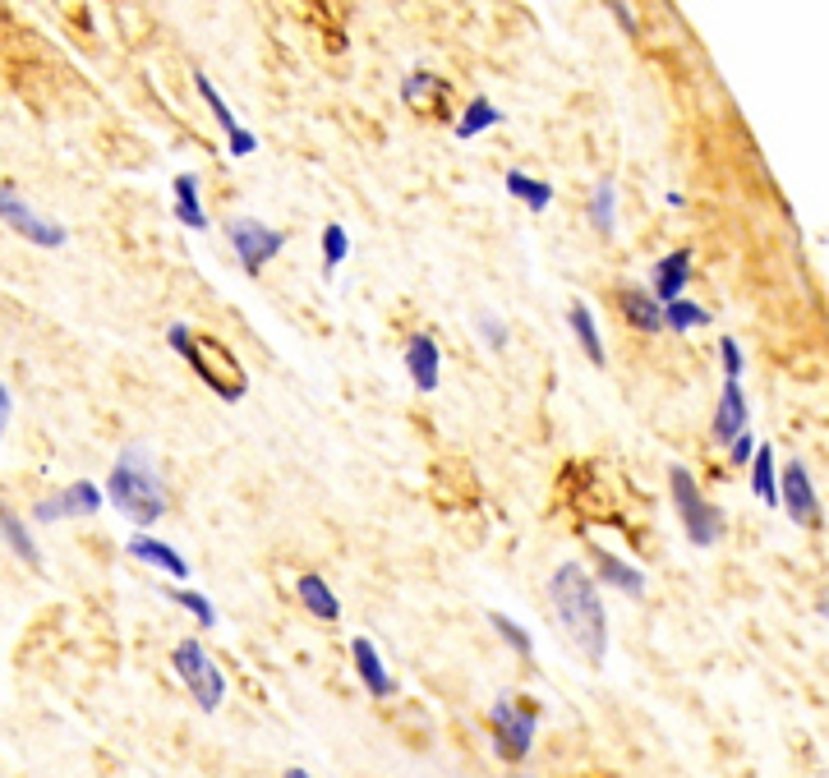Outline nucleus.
<instances>
[{
    "instance_id": "f257e3e1",
    "label": "nucleus",
    "mask_w": 829,
    "mask_h": 778,
    "mask_svg": "<svg viewBox=\"0 0 829 778\" xmlns=\"http://www.w3.org/2000/svg\"><path fill=\"white\" fill-rule=\"evenodd\" d=\"M548 604H553L563 632L572 636V645L580 649V655H586L590 664H604V655H608V608H604L595 572H586L580 563H558L548 576Z\"/></svg>"
},
{
    "instance_id": "f03ea898",
    "label": "nucleus",
    "mask_w": 829,
    "mask_h": 778,
    "mask_svg": "<svg viewBox=\"0 0 829 778\" xmlns=\"http://www.w3.org/2000/svg\"><path fill=\"white\" fill-rule=\"evenodd\" d=\"M107 503L134 521V531H152L166 507H171V493L158 475V461H152V452L143 443H125L111 465V475H107Z\"/></svg>"
},
{
    "instance_id": "7ed1b4c3",
    "label": "nucleus",
    "mask_w": 829,
    "mask_h": 778,
    "mask_svg": "<svg viewBox=\"0 0 829 778\" xmlns=\"http://www.w3.org/2000/svg\"><path fill=\"white\" fill-rule=\"evenodd\" d=\"M668 497H673V512L683 521V535L691 539V548H715L728 531V516L724 507H715L705 497L700 479L687 471V465H668Z\"/></svg>"
},
{
    "instance_id": "20e7f679",
    "label": "nucleus",
    "mask_w": 829,
    "mask_h": 778,
    "mask_svg": "<svg viewBox=\"0 0 829 778\" xmlns=\"http://www.w3.org/2000/svg\"><path fill=\"white\" fill-rule=\"evenodd\" d=\"M171 668H175V677L184 681V687H190V696H194V705H199L203 714H218V709H222V700H226V673L212 664V655L203 649V640H194V636L175 640Z\"/></svg>"
},
{
    "instance_id": "39448f33",
    "label": "nucleus",
    "mask_w": 829,
    "mask_h": 778,
    "mask_svg": "<svg viewBox=\"0 0 829 778\" xmlns=\"http://www.w3.org/2000/svg\"><path fill=\"white\" fill-rule=\"evenodd\" d=\"M488 732H494V756L516 765L530 756L535 746V732H539V709L530 700H516V696H503L494 700L488 709Z\"/></svg>"
},
{
    "instance_id": "423d86ee",
    "label": "nucleus",
    "mask_w": 829,
    "mask_h": 778,
    "mask_svg": "<svg viewBox=\"0 0 829 778\" xmlns=\"http://www.w3.org/2000/svg\"><path fill=\"white\" fill-rule=\"evenodd\" d=\"M184 364H190L199 378L212 387V396L231 401V406L250 392V378H244L240 360H231V351L222 346V341H212V336H194V346L184 351Z\"/></svg>"
},
{
    "instance_id": "0eeeda50",
    "label": "nucleus",
    "mask_w": 829,
    "mask_h": 778,
    "mask_svg": "<svg viewBox=\"0 0 829 778\" xmlns=\"http://www.w3.org/2000/svg\"><path fill=\"white\" fill-rule=\"evenodd\" d=\"M226 244L235 249V263L250 276H259L286 249V231L259 222V216H231V222H226Z\"/></svg>"
},
{
    "instance_id": "6e6552de",
    "label": "nucleus",
    "mask_w": 829,
    "mask_h": 778,
    "mask_svg": "<svg viewBox=\"0 0 829 778\" xmlns=\"http://www.w3.org/2000/svg\"><path fill=\"white\" fill-rule=\"evenodd\" d=\"M0 222H6L19 240L38 244V249H65V240H70V231L60 226V222H51L47 212H38L33 203L14 190V184H0Z\"/></svg>"
},
{
    "instance_id": "1a4fd4ad",
    "label": "nucleus",
    "mask_w": 829,
    "mask_h": 778,
    "mask_svg": "<svg viewBox=\"0 0 829 778\" xmlns=\"http://www.w3.org/2000/svg\"><path fill=\"white\" fill-rule=\"evenodd\" d=\"M779 507L788 512V521L797 525V531H820V525H825L820 493L811 484V471L802 465V456L779 465Z\"/></svg>"
},
{
    "instance_id": "9d476101",
    "label": "nucleus",
    "mask_w": 829,
    "mask_h": 778,
    "mask_svg": "<svg viewBox=\"0 0 829 778\" xmlns=\"http://www.w3.org/2000/svg\"><path fill=\"white\" fill-rule=\"evenodd\" d=\"M102 488L92 479H74L70 488H60L51 497H42V503L33 507V521L38 525H55V521H79V516H98L102 512Z\"/></svg>"
},
{
    "instance_id": "9b49d317",
    "label": "nucleus",
    "mask_w": 829,
    "mask_h": 778,
    "mask_svg": "<svg viewBox=\"0 0 829 778\" xmlns=\"http://www.w3.org/2000/svg\"><path fill=\"white\" fill-rule=\"evenodd\" d=\"M402 360H406V378H411V387H415L419 396H434L438 383H443V351H438L434 332H411V336H406Z\"/></svg>"
},
{
    "instance_id": "f8f14e48",
    "label": "nucleus",
    "mask_w": 829,
    "mask_h": 778,
    "mask_svg": "<svg viewBox=\"0 0 829 778\" xmlns=\"http://www.w3.org/2000/svg\"><path fill=\"white\" fill-rule=\"evenodd\" d=\"M747 424H751V406H747V392H742V383H728V378H724L719 406H715V420H710V443L728 452V447H732V443L747 433Z\"/></svg>"
},
{
    "instance_id": "ddd939ff",
    "label": "nucleus",
    "mask_w": 829,
    "mask_h": 778,
    "mask_svg": "<svg viewBox=\"0 0 829 778\" xmlns=\"http://www.w3.org/2000/svg\"><path fill=\"white\" fill-rule=\"evenodd\" d=\"M613 309H618V319L631 332H645V336L664 332V304L655 300L650 286H618L613 291Z\"/></svg>"
},
{
    "instance_id": "4468645a",
    "label": "nucleus",
    "mask_w": 829,
    "mask_h": 778,
    "mask_svg": "<svg viewBox=\"0 0 829 778\" xmlns=\"http://www.w3.org/2000/svg\"><path fill=\"white\" fill-rule=\"evenodd\" d=\"M125 553L134 557V563L152 567V572H162V576H171V580H190V563H184V553H175V544H166V539H158V535H148V531H134L130 544H125Z\"/></svg>"
},
{
    "instance_id": "2eb2a0df",
    "label": "nucleus",
    "mask_w": 829,
    "mask_h": 778,
    "mask_svg": "<svg viewBox=\"0 0 829 778\" xmlns=\"http://www.w3.org/2000/svg\"><path fill=\"white\" fill-rule=\"evenodd\" d=\"M691 267H696L691 249H668V254L655 263V272H650V291H655V300H659V304L683 300L687 286H691Z\"/></svg>"
},
{
    "instance_id": "dca6fc26",
    "label": "nucleus",
    "mask_w": 829,
    "mask_h": 778,
    "mask_svg": "<svg viewBox=\"0 0 829 778\" xmlns=\"http://www.w3.org/2000/svg\"><path fill=\"white\" fill-rule=\"evenodd\" d=\"M351 664H355V673H360V681H364V691L374 696V700H392V696H396V677L387 673V664H383V655H378V645L368 640V636H355V640H351Z\"/></svg>"
},
{
    "instance_id": "f3484780",
    "label": "nucleus",
    "mask_w": 829,
    "mask_h": 778,
    "mask_svg": "<svg viewBox=\"0 0 829 778\" xmlns=\"http://www.w3.org/2000/svg\"><path fill=\"white\" fill-rule=\"evenodd\" d=\"M590 563H595V580L599 585H608V589H618V595H627V599H645V572L640 567H631V563H623L618 553H608V548H590Z\"/></svg>"
},
{
    "instance_id": "a211bd4d",
    "label": "nucleus",
    "mask_w": 829,
    "mask_h": 778,
    "mask_svg": "<svg viewBox=\"0 0 829 778\" xmlns=\"http://www.w3.org/2000/svg\"><path fill=\"white\" fill-rule=\"evenodd\" d=\"M171 203H175V222L190 231H208V212H203V180L194 171H180L171 180Z\"/></svg>"
},
{
    "instance_id": "6ab92c4d",
    "label": "nucleus",
    "mask_w": 829,
    "mask_h": 778,
    "mask_svg": "<svg viewBox=\"0 0 829 778\" xmlns=\"http://www.w3.org/2000/svg\"><path fill=\"white\" fill-rule=\"evenodd\" d=\"M295 599L304 604V613L319 617V622H336V617H342V599H336V589L319 572L295 576Z\"/></svg>"
},
{
    "instance_id": "aec40b11",
    "label": "nucleus",
    "mask_w": 829,
    "mask_h": 778,
    "mask_svg": "<svg viewBox=\"0 0 829 778\" xmlns=\"http://www.w3.org/2000/svg\"><path fill=\"white\" fill-rule=\"evenodd\" d=\"M567 327H572V336H576V346L586 351V360H590L595 368H604V364H608V351H604V336H599V323H595V314H590V304L572 300V304H567Z\"/></svg>"
},
{
    "instance_id": "412c9836",
    "label": "nucleus",
    "mask_w": 829,
    "mask_h": 778,
    "mask_svg": "<svg viewBox=\"0 0 829 778\" xmlns=\"http://www.w3.org/2000/svg\"><path fill=\"white\" fill-rule=\"evenodd\" d=\"M0 539L10 544V553L19 557V563L28 567H42V548L33 544V535H28V521L10 507V503H0Z\"/></svg>"
},
{
    "instance_id": "4be33fe9",
    "label": "nucleus",
    "mask_w": 829,
    "mask_h": 778,
    "mask_svg": "<svg viewBox=\"0 0 829 778\" xmlns=\"http://www.w3.org/2000/svg\"><path fill=\"white\" fill-rule=\"evenodd\" d=\"M747 475H751V493L760 497L765 507H779V461H775V447L770 443H760L756 461L747 465Z\"/></svg>"
},
{
    "instance_id": "5701e85b",
    "label": "nucleus",
    "mask_w": 829,
    "mask_h": 778,
    "mask_svg": "<svg viewBox=\"0 0 829 778\" xmlns=\"http://www.w3.org/2000/svg\"><path fill=\"white\" fill-rule=\"evenodd\" d=\"M507 194L526 208V212H548L553 203V184L530 175V171H507Z\"/></svg>"
},
{
    "instance_id": "b1692460",
    "label": "nucleus",
    "mask_w": 829,
    "mask_h": 778,
    "mask_svg": "<svg viewBox=\"0 0 829 778\" xmlns=\"http://www.w3.org/2000/svg\"><path fill=\"white\" fill-rule=\"evenodd\" d=\"M503 124V111L488 102V98H471L466 111L456 115V139H479L484 130H498Z\"/></svg>"
},
{
    "instance_id": "393cba45",
    "label": "nucleus",
    "mask_w": 829,
    "mask_h": 778,
    "mask_svg": "<svg viewBox=\"0 0 829 778\" xmlns=\"http://www.w3.org/2000/svg\"><path fill=\"white\" fill-rule=\"evenodd\" d=\"M590 226L608 240L613 231H618V184H613V180H599L595 184V190H590Z\"/></svg>"
},
{
    "instance_id": "a878e982",
    "label": "nucleus",
    "mask_w": 829,
    "mask_h": 778,
    "mask_svg": "<svg viewBox=\"0 0 829 778\" xmlns=\"http://www.w3.org/2000/svg\"><path fill=\"white\" fill-rule=\"evenodd\" d=\"M715 323V314L705 304H696V300H673V304H664V332H700V327H710Z\"/></svg>"
},
{
    "instance_id": "bb28decb",
    "label": "nucleus",
    "mask_w": 829,
    "mask_h": 778,
    "mask_svg": "<svg viewBox=\"0 0 829 778\" xmlns=\"http://www.w3.org/2000/svg\"><path fill=\"white\" fill-rule=\"evenodd\" d=\"M194 88H199V98H203V107H208V111H212V120H218V124H222V134H226V139H231V134H240V130H244V124H240V120H235V111H231V102H226V98H222V92H218V83H212V79H208V74H203V70H199V74H194Z\"/></svg>"
},
{
    "instance_id": "cd10ccee",
    "label": "nucleus",
    "mask_w": 829,
    "mask_h": 778,
    "mask_svg": "<svg viewBox=\"0 0 829 778\" xmlns=\"http://www.w3.org/2000/svg\"><path fill=\"white\" fill-rule=\"evenodd\" d=\"M488 627H494V632L512 645V655H520V659H530V655H535V636H530L526 627H520V622H512L507 613H488Z\"/></svg>"
},
{
    "instance_id": "c85d7f7f",
    "label": "nucleus",
    "mask_w": 829,
    "mask_h": 778,
    "mask_svg": "<svg viewBox=\"0 0 829 778\" xmlns=\"http://www.w3.org/2000/svg\"><path fill=\"white\" fill-rule=\"evenodd\" d=\"M166 599H171L175 608L190 613V617L199 622V627H218V608H212V599L199 595V589H166Z\"/></svg>"
},
{
    "instance_id": "c756f323",
    "label": "nucleus",
    "mask_w": 829,
    "mask_h": 778,
    "mask_svg": "<svg viewBox=\"0 0 829 778\" xmlns=\"http://www.w3.org/2000/svg\"><path fill=\"white\" fill-rule=\"evenodd\" d=\"M346 259H351V231H346L342 222H327V226H323V267L336 272Z\"/></svg>"
},
{
    "instance_id": "7c9ffc66",
    "label": "nucleus",
    "mask_w": 829,
    "mask_h": 778,
    "mask_svg": "<svg viewBox=\"0 0 829 778\" xmlns=\"http://www.w3.org/2000/svg\"><path fill=\"white\" fill-rule=\"evenodd\" d=\"M402 98L411 107H424V98H443V79L428 74V70H411L406 83H402Z\"/></svg>"
},
{
    "instance_id": "2f4dec72",
    "label": "nucleus",
    "mask_w": 829,
    "mask_h": 778,
    "mask_svg": "<svg viewBox=\"0 0 829 778\" xmlns=\"http://www.w3.org/2000/svg\"><path fill=\"white\" fill-rule=\"evenodd\" d=\"M719 364H724V378L728 383H742L747 355H742V346H737V336H719Z\"/></svg>"
},
{
    "instance_id": "473e14b6",
    "label": "nucleus",
    "mask_w": 829,
    "mask_h": 778,
    "mask_svg": "<svg viewBox=\"0 0 829 778\" xmlns=\"http://www.w3.org/2000/svg\"><path fill=\"white\" fill-rule=\"evenodd\" d=\"M479 341H484V346L488 351H494V355H503L507 351V341H512V332H507V323L503 319H494V314H479Z\"/></svg>"
},
{
    "instance_id": "72a5a7b5",
    "label": "nucleus",
    "mask_w": 829,
    "mask_h": 778,
    "mask_svg": "<svg viewBox=\"0 0 829 778\" xmlns=\"http://www.w3.org/2000/svg\"><path fill=\"white\" fill-rule=\"evenodd\" d=\"M756 452H760V443H756V433H742V438H737V443L728 447V461H732V465H742V471H747V465L756 461Z\"/></svg>"
},
{
    "instance_id": "f704fd0d",
    "label": "nucleus",
    "mask_w": 829,
    "mask_h": 778,
    "mask_svg": "<svg viewBox=\"0 0 829 778\" xmlns=\"http://www.w3.org/2000/svg\"><path fill=\"white\" fill-rule=\"evenodd\" d=\"M166 346L184 360V351L194 346V327H190V323H171V327H166Z\"/></svg>"
},
{
    "instance_id": "c9c22d12",
    "label": "nucleus",
    "mask_w": 829,
    "mask_h": 778,
    "mask_svg": "<svg viewBox=\"0 0 829 778\" xmlns=\"http://www.w3.org/2000/svg\"><path fill=\"white\" fill-rule=\"evenodd\" d=\"M604 6H608V14H613V19L623 23V33H627V38H636V33H640V23H636V14H631L627 0H604Z\"/></svg>"
},
{
    "instance_id": "e433bc0d",
    "label": "nucleus",
    "mask_w": 829,
    "mask_h": 778,
    "mask_svg": "<svg viewBox=\"0 0 829 778\" xmlns=\"http://www.w3.org/2000/svg\"><path fill=\"white\" fill-rule=\"evenodd\" d=\"M226 148H231V158H250V152H259V139H254V130H240L226 139Z\"/></svg>"
},
{
    "instance_id": "4c0bfd02",
    "label": "nucleus",
    "mask_w": 829,
    "mask_h": 778,
    "mask_svg": "<svg viewBox=\"0 0 829 778\" xmlns=\"http://www.w3.org/2000/svg\"><path fill=\"white\" fill-rule=\"evenodd\" d=\"M10 415H14V396H10V387L0 383V443H6V428H10Z\"/></svg>"
},
{
    "instance_id": "58836bf2",
    "label": "nucleus",
    "mask_w": 829,
    "mask_h": 778,
    "mask_svg": "<svg viewBox=\"0 0 829 778\" xmlns=\"http://www.w3.org/2000/svg\"><path fill=\"white\" fill-rule=\"evenodd\" d=\"M668 208H687V194L683 190H668Z\"/></svg>"
},
{
    "instance_id": "ea45409f",
    "label": "nucleus",
    "mask_w": 829,
    "mask_h": 778,
    "mask_svg": "<svg viewBox=\"0 0 829 778\" xmlns=\"http://www.w3.org/2000/svg\"><path fill=\"white\" fill-rule=\"evenodd\" d=\"M282 778H314V774H310V769H286Z\"/></svg>"
},
{
    "instance_id": "a19ab883",
    "label": "nucleus",
    "mask_w": 829,
    "mask_h": 778,
    "mask_svg": "<svg viewBox=\"0 0 829 778\" xmlns=\"http://www.w3.org/2000/svg\"><path fill=\"white\" fill-rule=\"evenodd\" d=\"M816 608H820V617L829 622V595H820V604H816Z\"/></svg>"
}]
</instances>
